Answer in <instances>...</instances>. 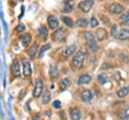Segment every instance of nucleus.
<instances>
[{"label":"nucleus","mask_w":129,"mask_h":120,"mask_svg":"<svg viewBox=\"0 0 129 120\" xmlns=\"http://www.w3.org/2000/svg\"><path fill=\"white\" fill-rule=\"evenodd\" d=\"M90 82H91V76H90V75L83 74V75H81V76H80L78 84H79V85H85V84H89Z\"/></svg>","instance_id":"obj_12"},{"label":"nucleus","mask_w":129,"mask_h":120,"mask_svg":"<svg viewBox=\"0 0 129 120\" xmlns=\"http://www.w3.org/2000/svg\"><path fill=\"white\" fill-rule=\"evenodd\" d=\"M128 93H129V87H124L117 91V97L118 98H125Z\"/></svg>","instance_id":"obj_24"},{"label":"nucleus","mask_w":129,"mask_h":120,"mask_svg":"<svg viewBox=\"0 0 129 120\" xmlns=\"http://www.w3.org/2000/svg\"><path fill=\"white\" fill-rule=\"evenodd\" d=\"M94 6V1H89V0H86V1H82L79 3V9L84 12V13H87V12H89V10L92 8Z\"/></svg>","instance_id":"obj_3"},{"label":"nucleus","mask_w":129,"mask_h":120,"mask_svg":"<svg viewBox=\"0 0 129 120\" xmlns=\"http://www.w3.org/2000/svg\"><path fill=\"white\" fill-rule=\"evenodd\" d=\"M24 30H25V26H24L23 24H19V25L15 28V31H16L17 33H22Z\"/></svg>","instance_id":"obj_29"},{"label":"nucleus","mask_w":129,"mask_h":120,"mask_svg":"<svg viewBox=\"0 0 129 120\" xmlns=\"http://www.w3.org/2000/svg\"><path fill=\"white\" fill-rule=\"evenodd\" d=\"M98 25H99V22L97 21V18L96 17H91V19H90V27L95 28V27H97Z\"/></svg>","instance_id":"obj_28"},{"label":"nucleus","mask_w":129,"mask_h":120,"mask_svg":"<svg viewBox=\"0 0 129 120\" xmlns=\"http://www.w3.org/2000/svg\"><path fill=\"white\" fill-rule=\"evenodd\" d=\"M81 110L79 108H73L70 113V117L72 120H80L81 119Z\"/></svg>","instance_id":"obj_17"},{"label":"nucleus","mask_w":129,"mask_h":120,"mask_svg":"<svg viewBox=\"0 0 129 120\" xmlns=\"http://www.w3.org/2000/svg\"><path fill=\"white\" fill-rule=\"evenodd\" d=\"M52 35H53V40L55 41H62L66 38V30L63 28H58V29H56V31H54Z\"/></svg>","instance_id":"obj_4"},{"label":"nucleus","mask_w":129,"mask_h":120,"mask_svg":"<svg viewBox=\"0 0 129 120\" xmlns=\"http://www.w3.org/2000/svg\"><path fill=\"white\" fill-rule=\"evenodd\" d=\"M117 28H116V26H114V27H113L112 28V30H111V34L113 35V37H115V35H116V33H117Z\"/></svg>","instance_id":"obj_33"},{"label":"nucleus","mask_w":129,"mask_h":120,"mask_svg":"<svg viewBox=\"0 0 129 120\" xmlns=\"http://www.w3.org/2000/svg\"><path fill=\"white\" fill-rule=\"evenodd\" d=\"M50 48H51V45H50V44H46V45L42 46V47H41V49H40V55H42L44 51L47 50V49H50Z\"/></svg>","instance_id":"obj_31"},{"label":"nucleus","mask_w":129,"mask_h":120,"mask_svg":"<svg viewBox=\"0 0 129 120\" xmlns=\"http://www.w3.org/2000/svg\"><path fill=\"white\" fill-rule=\"evenodd\" d=\"M108 82V75L107 74H99L98 75V83L99 84H101V85H103V84H106Z\"/></svg>","instance_id":"obj_27"},{"label":"nucleus","mask_w":129,"mask_h":120,"mask_svg":"<svg viewBox=\"0 0 129 120\" xmlns=\"http://www.w3.org/2000/svg\"><path fill=\"white\" fill-rule=\"evenodd\" d=\"M48 73H50V76L53 77V78L58 76V68L55 63H52L50 66V71H48Z\"/></svg>","instance_id":"obj_14"},{"label":"nucleus","mask_w":129,"mask_h":120,"mask_svg":"<svg viewBox=\"0 0 129 120\" xmlns=\"http://www.w3.org/2000/svg\"><path fill=\"white\" fill-rule=\"evenodd\" d=\"M53 107H54V108H56V109L60 108V107H61V103H60V101H58V100L54 101L53 102Z\"/></svg>","instance_id":"obj_32"},{"label":"nucleus","mask_w":129,"mask_h":120,"mask_svg":"<svg viewBox=\"0 0 129 120\" xmlns=\"http://www.w3.org/2000/svg\"><path fill=\"white\" fill-rule=\"evenodd\" d=\"M124 24H125L126 26H129V19H128V21H126V22H124Z\"/></svg>","instance_id":"obj_34"},{"label":"nucleus","mask_w":129,"mask_h":120,"mask_svg":"<svg viewBox=\"0 0 129 120\" xmlns=\"http://www.w3.org/2000/svg\"><path fill=\"white\" fill-rule=\"evenodd\" d=\"M70 84H71V82H70L69 78H63L62 81H60L59 86L61 87V89H66V88H68L70 86Z\"/></svg>","instance_id":"obj_25"},{"label":"nucleus","mask_w":129,"mask_h":120,"mask_svg":"<svg viewBox=\"0 0 129 120\" xmlns=\"http://www.w3.org/2000/svg\"><path fill=\"white\" fill-rule=\"evenodd\" d=\"M39 118V115H37V116H35V117H34V120H37Z\"/></svg>","instance_id":"obj_35"},{"label":"nucleus","mask_w":129,"mask_h":120,"mask_svg":"<svg viewBox=\"0 0 129 120\" xmlns=\"http://www.w3.org/2000/svg\"><path fill=\"white\" fill-rule=\"evenodd\" d=\"M76 49H78V46L76 45H69L67 47H64V48L61 50V55L63 56V57H70V56H72L74 53H76Z\"/></svg>","instance_id":"obj_5"},{"label":"nucleus","mask_w":129,"mask_h":120,"mask_svg":"<svg viewBox=\"0 0 129 120\" xmlns=\"http://www.w3.org/2000/svg\"><path fill=\"white\" fill-rule=\"evenodd\" d=\"M120 19H122V21H124V22L128 21V19H129V11L125 12V13L122 15V16H120Z\"/></svg>","instance_id":"obj_30"},{"label":"nucleus","mask_w":129,"mask_h":120,"mask_svg":"<svg viewBox=\"0 0 129 120\" xmlns=\"http://www.w3.org/2000/svg\"><path fill=\"white\" fill-rule=\"evenodd\" d=\"M124 10L125 8L122 5H119V3H112V5L109 6V11L113 14H119L124 12Z\"/></svg>","instance_id":"obj_6"},{"label":"nucleus","mask_w":129,"mask_h":120,"mask_svg":"<svg viewBox=\"0 0 129 120\" xmlns=\"http://www.w3.org/2000/svg\"><path fill=\"white\" fill-rule=\"evenodd\" d=\"M92 97H94V95H92V92L88 89H85L82 92V94H81V99H82V101H84V102H89L92 99Z\"/></svg>","instance_id":"obj_11"},{"label":"nucleus","mask_w":129,"mask_h":120,"mask_svg":"<svg viewBox=\"0 0 129 120\" xmlns=\"http://www.w3.org/2000/svg\"><path fill=\"white\" fill-rule=\"evenodd\" d=\"M27 53H28V55L30 56V57H35L36 55H37V53H38V47L36 46V45H34V46H31L30 48H28V50H27Z\"/></svg>","instance_id":"obj_26"},{"label":"nucleus","mask_w":129,"mask_h":120,"mask_svg":"<svg viewBox=\"0 0 129 120\" xmlns=\"http://www.w3.org/2000/svg\"><path fill=\"white\" fill-rule=\"evenodd\" d=\"M73 10V6L71 5L70 2H63L62 3V8H61V11L63 13H69Z\"/></svg>","instance_id":"obj_20"},{"label":"nucleus","mask_w":129,"mask_h":120,"mask_svg":"<svg viewBox=\"0 0 129 120\" xmlns=\"http://www.w3.org/2000/svg\"><path fill=\"white\" fill-rule=\"evenodd\" d=\"M116 39L118 40H127L129 39V30L128 29H120L117 31V33L115 35Z\"/></svg>","instance_id":"obj_10"},{"label":"nucleus","mask_w":129,"mask_h":120,"mask_svg":"<svg viewBox=\"0 0 129 120\" xmlns=\"http://www.w3.org/2000/svg\"><path fill=\"white\" fill-rule=\"evenodd\" d=\"M39 34L41 35V38L45 40L47 38V35H48V31H47V28L45 26H40L39 28Z\"/></svg>","instance_id":"obj_22"},{"label":"nucleus","mask_w":129,"mask_h":120,"mask_svg":"<svg viewBox=\"0 0 129 120\" xmlns=\"http://www.w3.org/2000/svg\"><path fill=\"white\" fill-rule=\"evenodd\" d=\"M61 22H62L67 27H69V28L73 27V21H72V18L69 17V16H61Z\"/></svg>","instance_id":"obj_19"},{"label":"nucleus","mask_w":129,"mask_h":120,"mask_svg":"<svg viewBox=\"0 0 129 120\" xmlns=\"http://www.w3.org/2000/svg\"><path fill=\"white\" fill-rule=\"evenodd\" d=\"M43 83L41 81H37L36 82V85H35V88H34V92H32V94H34L35 98H38L39 95H41L42 92H43Z\"/></svg>","instance_id":"obj_7"},{"label":"nucleus","mask_w":129,"mask_h":120,"mask_svg":"<svg viewBox=\"0 0 129 120\" xmlns=\"http://www.w3.org/2000/svg\"><path fill=\"white\" fill-rule=\"evenodd\" d=\"M19 39H21L22 43L25 46H27L28 44H30V42H31V35H30V33H24V34L21 35V38H19Z\"/></svg>","instance_id":"obj_16"},{"label":"nucleus","mask_w":129,"mask_h":120,"mask_svg":"<svg viewBox=\"0 0 129 120\" xmlns=\"http://www.w3.org/2000/svg\"><path fill=\"white\" fill-rule=\"evenodd\" d=\"M47 24H48V26H50L51 29H58L59 22L55 16H53V15H50V16L47 17Z\"/></svg>","instance_id":"obj_9"},{"label":"nucleus","mask_w":129,"mask_h":120,"mask_svg":"<svg viewBox=\"0 0 129 120\" xmlns=\"http://www.w3.org/2000/svg\"><path fill=\"white\" fill-rule=\"evenodd\" d=\"M31 65H30V62L28 61V60H24L23 61V74H24V76H30L31 75Z\"/></svg>","instance_id":"obj_8"},{"label":"nucleus","mask_w":129,"mask_h":120,"mask_svg":"<svg viewBox=\"0 0 129 120\" xmlns=\"http://www.w3.org/2000/svg\"><path fill=\"white\" fill-rule=\"evenodd\" d=\"M119 118L122 119V120H127V119H129V105L125 106L124 108L120 110V113H119Z\"/></svg>","instance_id":"obj_15"},{"label":"nucleus","mask_w":129,"mask_h":120,"mask_svg":"<svg viewBox=\"0 0 129 120\" xmlns=\"http://www.w3.org/2000/svg\"><path fill=\"white\" fill-rule=\"evenodd\" d=\"M84 37H85V40L87 41L88 45H89V48L95 51L97 49V44H96V39H95V35L92 34L90 31H86L85 33H84Z\"/></svg>","instance_id":"obj_2"},{"label":"nucleus","mask_w":129,"mask_h":120,"mask_svg":"<svg viewBox=\"0 0 129 120\" xmlns=\"http://www.w3.org/2000/svg\"><path fill=\"white\" fill-rule=\"evenodd\" d=\"M107 35H108V33H107L106 29H103V28H99V29L97 30V32H96V37H97V39H98L99 41L104 40L107 38Z\"/></svg>","instance_id":"obj_13"},{"label":"nucleus","mask_w":129,"mask_h":120,"mask_svg":"<svg viewBox=\"0 0 129 120\" xmlns=\"http://www.w3.org/2000/svg\"><path fill=\"white\" fill-rule=\"evenodd\" d=\"M75 24L79 28H86L88 26V21L86 18H79Z\"/></svg>","instance_id":"obj_23"},{"label":"nucleus","mask_w":129,"mask_h":120,"mask_svg":"<svg viewBox=\"0 0 129 120\" xmlns=\"http://www.w3.org/2000/svg\"><path fill=\"white\" fill-rule=\"evenodd\" d=\"M85 57H86L85 53H83V51H76L73 59H72V61H71L72 67L75 68V69H80V68L83 66V62H84V60H85Z\"/></svg>","instance_id":"obj_1"},{"label":"nucleus","mask_w":129,"mask_h":120,"mask_svg":"<svg viewBox=\"0 0 129 120\" xmlns=\"http://www.w3.org/2000/svg\"><path fill=\"white\" fill-rule=\"evenodd\" d=\"M19 63L18 61H16V60H14L13 62H12V65H11V71H12V73L15 74V75H18L19 74Z\"/></svg>","instance_id":"obj_18"},{"label":"nucleus","mask_w":129,"mask_h":120,"mask_svg":"<svg viewBox=\"0 0 129 120\" xmlns=\"http://www.w3.org/2000/svg\"><path fill=\"white\" fill-rule=\"evenodd\" d=\"M51 92L50 91H44L43 95H42V104L43 105H46V104L51 101Z\"/></svg>","instance_id":"obj_21"}]
</instances>
